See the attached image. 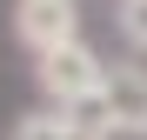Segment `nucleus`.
I'll return each instance as SVG.
<instances>
[{
  "instance_id": "nucleus-5",
  "label": "nucleus",
  "mask_w": 147,
  "mask_h": 140,
  "mask_svg": "<svg viewBox=\"0 0 147 140\" xmlns=\"http://www.w3.org/2000/svg\"><path fill=\"white\" fill-rule=\"evenodd\" d=\"M120 33L134 47H147V0H120Z\"/></svg>"
},
{
  "instance_id": "nucleus-1",
  "label": "nucleus",
  "mask_w": 147,
  "mask_h": 140,
  "mask_svg": "<svg viewBox=\"0 0 147 140\" xmlns=\"http://www.w3.org/2000/svg\"><path fill=\"white\" fill-rule=\"evenodd\" d=\"M34 87H40L47 107H94L107 87V60L87 40H67L54 54H34Z\"/></svg>"
},
{
  "instance_id": "nucleus-4",
  "label": "nucleus",
  "mask_w": 147,
  "mask_h": 140,
  "mask_svg": "<svg viewBox=\"0 0 147 140\" xmlns=\"http://www.w3.org/2000/svg\"><path fill=\"white\" fill-rule=\"evenodd\" d=\"M13 140H114V133L87 107H34V113H20Z\"/></svg>"
},
{
  "instance_id": "nucleus-2",
  "label": "nucleus",
  "mask_w": 147,
  "mask_h": 140,
  "mask_svg": "<svg viewBox=\"0 0 147 140\" xmlns=\"http://www.w3.org/2000/svg\"><path fill=\"white\" fill-rule=\"evenodd\" d=\"M87 113L114 140H147V67H107V87Z\"/></svg>"
},
{
  "instance_id": "nucleus-3",
  "label": "nucleus",
  "mask_w": 147,
  "mask_h": 140,
  "mask_svg": "<svg viewBox=\"0 0 147 140\" xmlns=\"http://www.w3.org/2000/svg\"><path fill=\"white\" fill-rule=\"evenodd\" d=\"M13 40L27 54H54L80 40V0H13Z\"/></svg>"
}]
</instances>
